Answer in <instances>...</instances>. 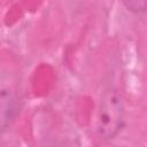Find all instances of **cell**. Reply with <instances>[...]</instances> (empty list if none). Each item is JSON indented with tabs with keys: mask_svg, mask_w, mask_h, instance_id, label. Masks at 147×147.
<instances>
[{
	"mask_svg": "<svg viewBox=\"0 0 147 147\" xmlns=\"http://www.w3.org/2000/svg\"><path fill=\"white\" fill-rule=\"evenodd\" d=\"M124 124V107L118 92L108 88L101 96L98 113V133L105 140L117 136Z\"/></svg>",
	"mask_w": 147,
	"mask_h": 147,
	"instance_id": "6da1fadb",
	"label": "cell"
},
{
	"mask_svg": "<svg viewBox=\"0 0 147 147\" xmlns=\"http://www.w3.org/2000/svg\"><path fill=\"white\" fill-rule=\"evenodd\" d=\"M125 8L134 14H144L146 11V0H122Z\"/></svg>",
	"mask_w": 147,
	"mask_h": 147,
	"instance_id": "3957f363",
	"label": "cell"
},
{
	"mask_svg": "<svg viewBox=\"0 0 147 147\" xmlns=\"http://www.w3.org/2000/svg\"><path fill=\"white\" fill-rule=\"evenodd\" d=\"M17 109L16 96L10 91H0V133L9 126Z\"/></svg>",
	"mask_w": 147,
	"mask_h": 147,
	"instance_id": "7a4b0ae2",
	"label": "cell"
}]
</instances>
